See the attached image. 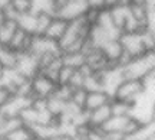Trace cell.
I'll return each instance as SVG.
<instances>
[{"label": "cell", "mask_w": 155, "mask_h": 140, "mask_svg": "<svg viewBox=\"0 0 155 140\" xmlns=\"http://www.w3.org/2000/svg\"><path fill=\"white\" fill-rule=\"evenodd\" d=\"M53 15L50 13H38V29H36V35H45L46 29L49 28L50 22L53 19Z\"/></svg>", "instance_id": "484cf974"}, {"label": "cell", "mask_w": 155, "mask_h": 140, "mask_svg": "<svg viewBox=\"0 0 155 140\" xmlns=\"http://www.w3.org/2000/svg\"><path fill=\"white\" fill-rule=\"evenodd\" d=\"M145 28L155 33V7H154V9H148V13H147V22H145Z\"/></svg>", "instance_id": "836d02e7"}, {"label": "cell", "mask_w": 155, "mask_h": 140, "mask_svg": "<svg viewBox=\"0 0 155 140\" xmlns=\"http://www.w3.org/2000/svg\"><path fill=\"white\" fill-rule=\"evenodd\" d=\"M46 108L53 117L58 118L63 114L65 108H66V103L62 101L61 98L55 97V95H50L49 98H46Z\"/></svg>", "instance_id": "44dd1931"}, {"label": "cell", "mask_w": 155, "mask_h": 140, "mask_svg": "<svg viewBox=\"0 0 155 140\" xmlns=\"http://www.w3.org/2000/svg\"><path fill=\"white\" fill-rule=\"evenodd\" d=\"M152 123H155V103H154V107H152Z\"/></svg>", "instance_id": "f35d334b"}, {"label": "cell", "mask_w": 155, "mask_h": 140, "mask_svg": "<svg viewBox=\"0 0 155 140\" xmlns=\"http://www.w3.org/2000/svg\"><path fill=\"white\" fill-rule=\"evenodd\" d=\"M86 6L91 7V9H105L106 5H105V0H86Z\"/></svg>", "instance_id": "e575fe53"}, {"label": "cell", "mask_w": 155, "mask_h": 140, "mask_svg": "<svg viewBox=\"0 0 155 140\" xmlns=\"http://www.w3.org/2000/svg\"><path fill=\"white\" fill-rule=\"evenodd\" d=\"M83 88L88 93L89 91H104L99 72H92L86 75L85 77V82H83Z\"/></svg>", "instance_id": "cb8c5ba5"}, {"label": "cell", "mask_w": 155, "mask_h": 140, "mask_svg": "<svg viewBox=\"0 0 155 140\" xmlns=\"http://www.w3.org/2000/svg\"><path fill=\"white\" fill-rule=\"evenodd\" d=\"M88 113H89L88 114V126L92 127V129H99L101 126L112 116L109 103L105 104V106H101V107H98V108H95L92 111H88Z\"/></svg>", "instance_id": "8fae6325"}, {"label": "cell", "mask_w": 155, "mask_h": 140, "mask_svg": "<svg viewBox=\"0 0 155 140\" xmlns=\"http://www.w3.org/2000/svg\"><path fill=\"white\" fill-rule=\"evenodd\" d=\"M75 68L68 67V65H62L59 72H58V78H56V84L58 85H68L69 84V79L72 77Z\"/></svg>", "instance_id": "4316f807"}, {"label": "cell", "mask_w": 155, "mask_h": 140, "mask_svg": "<svg viewBox=\"0 0 155 140\" xmlns=\"http://www.w3.org/2000/svg\"><path fill=\"white\" fill-rule=\"evenodd\" d=\"M88 140H102V137H101V131L98 129H92Z\"/></svg>", "instance_id": "d590c367"}, {"label": "cell", "mask_w": 155, "mask_h": 140, "mask_svg": "<svg viewBox=\"0 0 155 140\" xmlns=\"http://www.w3.org/2000/svg\"><path fill=\"white\" fill-rule=\"evenodd\" d=\"M9 5L17 15H22L26 12H32V0H10Z\"/></svg>", "instance_id": "83f0119b"}, {"label": "cell", "mask_w": 155, "mask_h": 140, "mask_svg": "<svg viewBox=\"0 0 155 140\" xmlns=\"http://www.w3.org/2000/svg\"><path fill=\"white\" fill-rule=\"evenodd\" d=\"M148 0H131V5H138V6H147Z\"/></svg>", "instance_id": "8d00e7d4"}, {"label": "cell", "mask_w": 155, "mask_h": 140, "mask_svg": "<svg viewBox=\"0 0 155 140\" xmlns=\"http://www.w3.org/2000/svg\"><path fill=\"white\" fill-rule=\"evenodd\" d=\"M15 68L22 75H25L28 79H32L36 74L40 72L38 56L33 55L29 51H23V52L17 54V61H16V67Z\"/></svg>", "instance_id": "8992f818"}, {"label": "cell", "mask_w": 155, "mask_h": 140, "mask_svg": "<svg viewBox=\"0 0 155 140\" xmlns=\"http://www.w3.org/2000/svg\"><path fill=\"white\" fill-rule=\"evenodd\" d=\"M62 61L63 65L68 67H72L75 69H79L82 67L85 61H86V56L82 52H71V54H62Z\"/></svg>", "instance_id": "7402d4cb"}, {"label": "cell", "mask_w": 155, "mask_h": 140, "mask_svg": "<svg viewBox=\"0 0 155 140\" xmlns=\"http://www.w3.org/2000/svg\"><path fill=\"white\" fill-rule=\"evenodd\" d=\"M83 82H85V75H83L79 69H75L68 85L72 87L73 90H78V88H83Z\"/></svg>", "instance_id": "4dcf8cb0"}, {"label": "cell", "mask_w": 155, "mask_h": 140, "mask_svg": "<svg viewBox=\"0 0 155 140\" xmlns=\"http://www.w3.org/2000/svg\"><path fill=\"white\" fill-rule=\"evenodd\" d=\"M2 20H3V16H2V13H0V22H2Z\"/></svg>", "instance_id": "b9f144b4"}, {"label": "cell", "mask_w": 155, "mask_h": 140, "mask_svg": "<svg viewBox=\"0 0 155 140\" xmlns=\"http://www.w3.org/2000/svg\"><path fill=\"white\" fill-rule=\"evenodd\" d=\"M32 36L33 35H28L26 32H23L22 29H16V32L12 38L10 44H9V48L13 49L15 52H23V51H29V46H30V40H32Z\"/></svg>", "instance_id": "9a60e30c"}, {"label": "cell", "mask_w": 155, "mask_h": 140, "mask_svg": "<svg viewBox=\"0 0 155 140\" xmlns=\"http://www.w3.org/2000/svg\"><path fill=\"white\" fill-rule=\"evenodd\" d=\"M102 140H127V136L119 131H101Z\"/></svg>", "instance_id": "d6a6232c"}, {"label": "cell", "mask_w": 155, "mask_h": 140, "mask_svg": "<svg viewBox=\"0 0 155 140\" xmlns=\"http://www.w3.org/2000/svg\"><path fill=\"white\" fill-rule=\"evenodd\" d=\"M32 97H25V95H19L15 94L12 97L10 100L6 103L3 107H0V113L2 116L6 118H10V117H19L20 113L29 107L32 104Z\"/></svg>", "instance_id": "ba28073f"}, {"label": "cell", "mask_w": 155, "mask_h": 140, "mask_svg": "<svg viewBox=\"0 0 155 140\" xmlns=\"http://www.w3.org/2000/svg\"><path fill=\"white\" fill-rule=\"evenodd\" d=\"M72 93H73V88L69 87V85H56V90L53 93V95L58 97V98H61L65 103H69L71 98H72Z\"/></svg>", "instance_id": "f546056e"}, {"label": "cell", "mask_w": 155, "mask_h": 140, "mask_svg": "<svg viewBox=\"0 0 155 140\" xmlns=\"http://www.w3.org/2000/svg\"><path fill=\"white\" fill-rule=\"evenodd\" d=\"M129 118H131V116H111L98 130L99 131H119V133H124L125 126L128 124Z\"/></svg>", "instance_id": "2e32d148"}, {"label": "cell", "mask_w": 155, "mask_h": 140, "mask_svg": "<svg viewBox=\"0 0 155 140\" xmlns=\"http://www.w3.org/2000/svg\"><path fill=\"white\" fill-rule=\"evenodd\" d=\"M86 9H88L86 3L75 2V0H68L66 3L56 12V16L63 19V20H66V22H72L75 19L82 17L85 15Z\"/></svg>", "instance_id": "9c48e42d"}, {"label": "cell", "mask_w": 155, "mask_h": 140, "mask_svg": "<svg viewBox=\"0 0 155 140\" xmlns=\"http://www.w3.org/2000/svg\"><path fill=\"white\" fill-rule=\"evenodd\" d=\"M68 25H69V22L63 20V19H61V17L55 16L53 19H52L49 28L46 29L45 36L49 38V39H52V40H55V42H59V40L62 39V36L65 35V32H66Z\"/></svg>", "instance_id": "7c38bea8"}, {"label": "cell", "mask_w": 155, "mask_h": 140, "mask_svg": "<svg viewBox=\"0 0 155 140\" xmlns=\"http://www.w3.org/2000/svg\"><path fill=\"white\" fill-rule=\"evenodd\" d=\"M108 9H109V13H111V17L114 20V23H115V26L122 30L124 23L127 20V17L129 16V6L115 5L112 7H108Z\"/></svg>", "instance_id": "ac0fdd59"}, {"label": "cell", "mask_w": 155, "mask_h": 140, "mask_svg": "<svg viewBox=\"0 0 155 140\" xmlns=\"http://www.w3.org/2000/svg\"><path fill=\"white\" fill-rule=\"evenodd\" d=\"M102 51V54L105 55L106 61L111 65H118L121 61L122 55H124V48L119 39H109L106 40L104 45L99 48Z\"/></svg>", "instance_id": "30bf717a"}, {"label": "cell", "mask_w": 155, "mask_h": 140, "mask_svg": "<svg viewBox=\"0 0 155 140\" xmlns=\"http://www.w3.org/2000/svg\"><path fill=\"white\" fill-rule=\"evenodd\" d=\"M109 107H111L112 116H129L131 111V103H127L124 100H118V98H111L109 101Z\"/></svg>", "instance_id": "603a6c76"}, {"label": "cell", "mask_w": 155, "mask_h": 140, "mask_svg": "<svg viewBox=\"0 0 155 140\" xmlns=\"http://www.w3.org/2000/svg\"><path fill=\"white\" fill-rule=\"evenodd\" d=\"M145 87L142 79H132V78H125L121 84L118 85L115 90V94L112 98H118V100H124L127 103L134 104L138 100L141 95L144 94Z\"/></svg>", "instance_id": "7a4b0ae2"}, {"label": "cell", "mask_w": 155, "mask_h": 140, "mask_svg": "<svg viewBox=\"0 0 155 140\" xmlns=\"http://www.w3.org/2000/svg\"><path fill=\"white\" fill-rule=\"evenodd\" d=\"M17 52L10 49L9 46H0V65L3 69H12L16 67Z\"/></svg>", "instance_id": "d6986e66"}, {"label": "cell", "mask_w": 155, "mask_h": 140, "mask_svg": "<svg viewBox=\"0 0 155 140\" xmlns=\"http://www.w3.org/2000/svg\"><path fill=\"white\" fill-rule=\"evenodd\" d=\"M3 118H5V117H3V116H2V113H0V121H2Z\"/></svg>", "instance_id": "60d3db41"}, {"label": "cell", "mask_w": 155, "mask_h": 140, "mask_svg": "<svg viewBox=\"0 0 155 140\" xmlns=\"http://www.w3.org/2000/svg\"><path fill=\"white\" fill-rule=\"evenodd\" d=\"M119 40L122 44L124 52L129 58H137V56H141L144 55L145 52H148L144 42H142V38H141L139 32H135V33H124L122 32Z\"/></svg>", "instance_id": "52a82bcc"}, {"label": "cell", "mask_w": 155, "mask_h": 140, "mask_svg": "<svg viewBox=\"0 0 155 140\" xmlns=\"http://www.w3.org/2000/svg\"><path fill=\"white\" fill-rule=\"evenodd\" d=\"M125 78L142 79L145 75H148L151 71L155 69V52L148 51L144 55L131 58L129 61L122 67Z\"/></svg>", "instance_id": "6da1fadb"}, {"label": "cell", "mask_w": 155, "mask_h": 140, "mask_svg": "<svg viewBox=\"0 0 155 140\" xmlns=\"http://www.w3.org/2000/svg\"><path fill=\"white\" fill-rule=\"evenodd\" d=\"M13 95L15 94H13V91H12L9 87H6L3 82H0V107L5 106Z\"/></svg>", "instance_id": "1f68e13d"}, {"label": "cell", "mask_w": 155, "mask_h": 140, "mask_svg": "<svg viewBox=\"0 0 155 140\" xmlns=\"http://www.w3.org/2000/svg\"><path fill=\"white\" fill-rule=\"evenodd\" d=\"M0 140H7V139H6V137H2V139H0Z\"/></svg>", "instance_id": "7bdbcfd3"}, {"label": "cell", "mask_w": 155, "mask_h": 140, "mask_svg": "<svg viewBox=\"0 0 155 140\" xmlns=\"http://www.w3.org/2000/svg\"><path fill=\"white\" fill-rule=\"evenodd\" d=\"M116 3H118V0H105L106 7H112V6H115Z\"/></svg>", "instance_id": "74e56055"}, {"label": "cell", "mask_w": 155, "mask_h": 140, "mask_svg": "<svg viewBox=\"0 0 155 140\" xmlns=\"http://www.w3.org/2000/svg\"><path fill=\"white\" fill-rule=\"evenodd\" d=\"M75 2H81V3H86V0H75Z\"/></svg>", "instance_id": "ab89813d"}, {"label": "cell", "mask_w": 155, "mask_h": 140, "mask_svg": "<svg viewBox=\"0 0 155 140\" xmlns=\"http://www.w3.org/2000/svg\"><path fill=\"white\" fill-rule=\"evenodd\" d=\"M17 28L22 29L23 32L28 35H36V29H38V13L33 12H26L19 15L16 19Z\"/></svg>", "instance_id": "4fadbf2b"}, {"label": "cell", "mask_w": 155, "mask_h": 140, "mask_svg": "<svg viewBox=\"0 0 155 140\" xmlns=\"http://www.w3.org/2000/svg\"><path fill=\"white\" fill-rule=\"evenodd\" d=\"M129 13L131 16L137 20V22L141 25V28H145V22H147V13H148V9L147 6H138V5H129Z\"/></svg>", "instance_id": "d4e9b609"}, {"label": "cell", "mask_w": 155, "mask_h": 140, "mask_svg": "<svg viewBox=\"0 0 155 140\" xmlns=\"http://www.w3.org/2000/svg\"><path fill=\"white\" fill-rule=\"evenodd\" d=\"M56 82L50 79L43 72H38L33 78L30 79V87H32V94L33 98H49L53 95L56 90Z\"/></svg>", "instance_id": "5b68a950"}, {"label": "cell", "mask_w": 155, "mask_h": 140, "mask_svg": "<svg viewBox=\"0 0 155 140\" xmlns=\"http://www.w3.org/2000/svg\"><path fill=\"white\" fill-rule=\"evenodd\" d=\"M5 137L7 140H32V139H35L30 127H29V126H25V124L10 130L9 133L5 135Z\"/></svg>", "instance_id": "ffe728a7"}, {"label": "cell", "mask_w": 155, "mask_h": 140, "mask_svg": "<svg viewBox=\"0 0 155 140\" xmlns=\"http://www.w3.org/2000/svg\"><path fill=\"white\" fill-rule=\"evenodd\" d=\"M99 75H101L104 91L112 98L114 94H115V90L118 88V85L125 79L124 69H122L121 65H111V67L105 68L104 71H101Z\"/></svg>", "instance_id": "3957f363"}, {"label": "cell", "mask_w": 155, "mask_h": 140, "mask_svg": "<svg viewBox=\"0 0 155 140\" xmlns=\"http://www.w3.org/2000/svg\"><path fill=\"white\" fill-rule=\"evenodd\" d=\"M17 29V22L12 19H3L0 22V45L7 46Z\"/></svg>", "instance_id": "e0dca14e"}, {"label": "cell", "mask_w": 155, "mask_h": 140, "mask_svg": "<svg viewBox=\"0 0 155 140\" xmlns=\"http://www.w3.org/2000/svg\"><path fill=\"white\" fill-rule=\"evenodd\" d=\"M152 107H154V103L145 94H142L132 104L129 116L134 120H137L139 124H142V126L150 124V123H152Z\"/></svg>", "instance_id": "277c9868"}, {"label": "cell", "mask_w": 155, "mask_h": 140, "mask_svg": "<svg viewBox=\"0 0 155 140\" xmlns=\"http://www.w3.org/2000/svg\"><path fill=\"white\" fill-rule=\"evenodd\" d=\"M111 101V97L106 94L105 91H89L86 94V101H85V110L92 111L101 106H105Z\"/></svg>", "instance_id": "5bb4252c"}, {"label": "cell", "mask_w": 155, "mask_h": 140, "mask_svg": "<svg viewBox=\"0 0 155 140\" xmlns=\"http://www.w3.org/2000/svg\"><path fill=\"white\" fill-rule=\"evenodd\" d=\"M86 94L88 91L85 88H78V90H73L72 93V98H71V103L75 104L76 107L85 110V101H86Z\"/></svg>", "instance_id": "f1b7e54d"}]
</instances>
